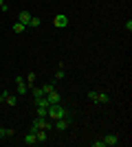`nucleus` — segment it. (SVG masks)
Listing matches in <instances>:
<instances>
[{
    "instance_id": "nucleus-21",
    "label": "nucleus",
    "mask_w": 132,
    "mask_h": 147,
    "mask_svg": "<svg viewBox=\"0 0 132 147\" xmlns=\"http://www.w3.org/2000/svg\"><path fill=\"white\" fill-rule=\"evenodd\" d=\"M93 147H106V143H104V138H99V141H93Z\"/></svg>"
},
{
    "instance_id": "nucleus-10",
    "label": "nucleus",
    "mask_w": 132,
    "mask_h": 147,
    "mask_svg": "<svg viewBox=\"0 0 132 147\" xmlns=\"http://www.w3.org/2000/svg\"><path fill=\"white\" fill-rule=\"evenodd\" d=\"M110 103V94L108 92H99V97H97V105H106Z\"/></svg>"
},
{
    "instance_id": "nucleus-2",
    "label": "nucleus",
    "mask_w": 132,
    "mask_h": 147,
    "mask_svg": "<svg viewBox=\"0 0 132 147\" xmlns=\"http://www.w3.org/2000/svg\"><path fill=\"white\" fill-rule=\"evenodd\" d=\"M70 123H73V117H64V119H57V121H53V127L57 129V132H64V129L70 127Z\"/></svg>"
},
{
    "instance_id": "nucleus-14",
    "label": "nucleus",
    "mask_w": 132,
    "mask_h": 147,
    "mask_svg": "<svg viewBox=\"0 0 132 147\" xmlns=\"http://www.w3.org/2000/svg\"><path fill=\"white\" fill-rule=\"evenodd\" d=\"M7 105H18V97H16V94H7Z\"/></svg>"
},
{
    "instance_id": "nucleus-3",
    "label": "nucleus",
    "mask_w": 132,
    "mask_h": 147,
    "mask_svg": "<svg viewBox=\"0 0 132 147\" xmlns=\"http://www.w3.org/2000/svg\"><path fill=\"white\" fill-rule=\"evenodd\" d=\"M53 26H57V29H66V26H68V16H66V13H57L55 18H53Z\"/></svg>"
},
{
    "instance_id": "nucleus-17",
    "label": "nucleus",
    "mask_w": 132,
    "mask_h": 147,
    "mask_svg": "<svg viewBox=\"0 0 132 147\" xmlns=\"http://www.w3.org/2000/svg\"><path fill=\"white\" fill-rule=\"evenodd\" d=\"M40 24H42V20H40V18H31L26 26H33V29H35V26H40Z\"/></svg>"
},
{
    "instance_id": "nucleus-15",
    "label": "nucleus",
    "mask_w": 132,
    "mask_h": 147,
    "mask_svg": "<svg viewBox=\"0 0 132 147\" xmlns=\"http://www.w3.org/2000/svg\"><path fill=\"white\" fill-rule=\"evenodd\" d=\"M97 97H99V92H97V90H90V92H88V99H90L95 105H97Z\"/></svg>"
},
{
    "instance_id": "nucleus-20",
    "label": "nucleus",
    "mask_w": 132,
    "mask_h": 147,
    "mask_svg": "<svg viewBox=\"0 0 132 147\" xmlns=\"http://www.w3.org/2000/svg\"><path fill=\"white\" fill-rule=\"evenodd\" d=\"M42 90H44V94H46V92L55 90V86H53V84H44V86H42Z\"/></svg>"
},
{
    "instance_id": "nucleus-22",
    "label": "nucleus",
    "mask_w": 132,
    "mask_h": 147,
    "mask_svg": "<svg viewBox=\"0 0 132 147\" xmlns=\"http://www.w3.org/2000/svg\"><path fill=\"white\" fill-rule=\"evenodd\" d=\"M0 11H5V13H7V11H9V7H7V5H5V0H0Z\"/></svg>"
},
{
    "instance_id": "nucleus-11",
    "label": "nucleus",
    "mask_w": 132,
    "mask_h": 147,
    "mask_svg": "<svg viewBox=\"0 0 132 147\" xmlns=\"http://www.w3.org/2000/svg\"><path fill=\"white\" fill-rule=\"evenodd\" d=\"M24 145H38V138H35L33 132H29V134L24 136Z\"/></svg>"
},
{
    "instance_id": "nucleus-6",
    "label": "nucleus",
    "mask_w": 132,
    "mask_h": 147,
    "mask_svg": "<svg viewBox=\"0 0 132 147\" xmlns=\"http://www.w3.org/2000/svg\"><path fill=\"white\" fill-rule=\"evenodd\" d=\"M104 143H106V147H114V145H119V136L108 134V136H104Z\"/></svg>"
},
{
    "instance_id": "nucleus-5",
    "label": "nucleus",
    "mask_w": 132,
    "mask_h": 147,
    "mask_svg": "<svg viewBox=\"0 0 132 147\" xmlns=\"http://www.w3.org/2000/svg\"><path fill=\"white\" fill-rule=\"evenodd\" d=\"M16 90H18V94H26V92H29L26 79H22V77H16Z\"/></svg>"
},
{
    "instance_id": "nucleus-4",
    "label": "nucleus",
    "mask_w": 132,
    "mask_h": 147,
    "mask_svg": "<svg viewBox=\"0 0 132 147\" xmlns=\"http://www.w3.org/2000/svg\"><path fill=\"white\" fill-rule=\"evenodd\" d=\"M44 99L49 101V105H53V103H60V101H62V97H60L57 88H55V90H51V92H46V94H44Z\"/></svg>"
},
{
    "instance_id": "nucleus-9",
    "label": "nucleus",
    "mask_w": 132,
    "mask_h": 147,
    "mask_svg": "<svg viewBox=\"0 0 132 147\" xmlns=\"http://www.w3.org/2000/svg\"><path fill=\"white\" fill-rule=\"evenodd\" d=\"M31 18H33V16L29 11H20L18 13V22H22V24H29V20H31Z\"/></svg>"
},
{
    "instance_id": "nucleus-18",
    "label": "nucleus",
    "mask_w": 132,
    "mask_h": 147,
    "mask_svg": "<svg viewBox=\"0 0 132 147\" xmlns=\"http://www.w3.org/2000/svg\"><path fill=\"white\" fill-rule=\"evenodd\" d=\"M35 84V73H29L26 75V86H33Z\"/></svg>"
},
{
    "instance_id": "nucleus-8",
    "label": "nucleus",
    "mask_w": 132,
    "mask_h": 147,
    "mask_svg": "<svg viewBox=\"0 0 132 147\" xmlns=\"http://www.w3.org/2000/svg\"><path fill=\"white\" fill-rule=\"evenodd\" d=\"M33 134H35L38 143H46L49 141V129H38V132H33Z\"/></svg>"
},
{
    "instance_id": "nucleus-13",
    "label": "nucleus",
    "mask_w": 132,
    "mask_h": 147,
    "mask_svg": "<svg viewBox=\"0 0 132 147\" xmlns=\"http://www.w3.org/2000/svg\"><path fill=\"white\" fill-rule=\"evenodd\" d=\"M26 31V24H22V22H16L13 24V33H24Z\"/></svg>"
},
{
    "instance_id": "nucleus-23",
    "label": "nucleus",
    "mask_w": 132,
    "mask_h": 147,
    "mask_svg": "<svg viewBox=\"0 0 132 147\" xmlns=\"http://www.w3.org/2000/svg\"><path fill=\"white\" fill-rule=\"evenodd\" d=\"M7 94H9V92H7V90H5V92H0V103H5V99H7Z\"/></svg>"
},
{
    "instance_id": "nucleus-7",
    "label": "nucleus",
    "mask_w": 132,
    "mask_h": 147,
    "mask_svg": "<svg viewBox=\"0 0 132 147\" xmlns=\"http://www.w3.org/2000/svg\"><path fill=\"white\" fill-rule=\"evenodd\" d=\"M29 92H31V94H33V99H35V101L44 97V90H42V88H40V86H35V84H33V86H29Z\"/></svg>"
},
{
    "instance_id": "nucleus-19",
    "label": "nucleus",
    "mask_w": 132,
    "mask_h": 147,
    "mask_svg": "<svg viewBox=\"0 0 132 147\" xmlns=\"http://www.w3.org/2000/svg\"><path fill=\"white\" fill-rule=\"evenodd\" d=\"M49 114V108H44V105H38V117H46Z\"/></svg>"
},
{
    "instance_id": "nucleus-24",
    "label": "nucleus",
    "mask_w": 132,
    "mask_h": 147,
    "mask_svg": "<svg viewBox=\"0 0 132 147\" xmlns=\"http://www.w3.org/2000/svg\"><path fill=\"white\" fill-rule=\"evenodd\" d=\"M126 31H128V33L132 31V20H128V22H126Z\"/></svg>"
},
{
    "instance_id": "nucleus-16",
    "label": "nucleus",
    "mask_w": 132,
    "mask_h": 147,
    "mask_svg": "<svg viewBox=\"0 0 132 147\" xmlns=\"http://www.w3.org/2000/svg\"><path fill=\"white\" fill-rule=\"evenodd\" d=\"M64 77H66V73H64V70H62V64H60V68H57V70H55V79L60 81V79H64Z\"/></svg>"
},
{
    "instance_id": "nucleus-12",
    "label": "nucleus",
    "mask_w": 132,
    "mask_h": 147,
    "mask_svg": "<svg viewBox=\"0 0 132 147\" xmlns=\"http://www.w3.org/2000/svg\"><path fill=\"white\" fill-rule=\"evenodd\" d=\"M9 136H13L11 127H0V141H2V138H9Z\"/></svg>"
},
{
    "instance_id": "nucleus-1",
    "label": "nucleus",
    "mask_w": 132,
    "mask_h": 147,
    "mask_svg": "<svg viewBox=\"0 0 132 147\" xmlns=\"http://www.w3.org/2000/svg\"><path fill=\"white\" fill-rule=\"evenodd\" d=\"M46 117L51 119V121H57V119H64V117H73L64 105H60V103H53V105H49V114Z\"/></svg>"
}]
</instances>
